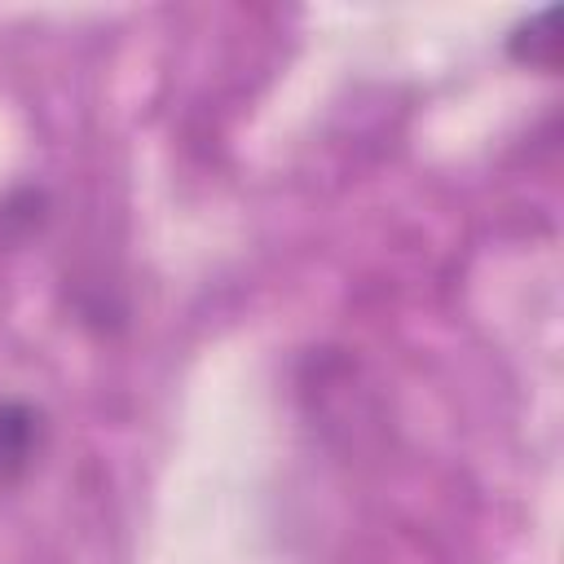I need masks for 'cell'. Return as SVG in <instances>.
<instances>
[{"instance_id": "1", "label": "cell", "mask_w": 564, "mask_h": 564, "mask_svg": "<svg viewBox=\"0 0 564 564\" xmlns=\"http://www.w3.org/2000/svg\"><path fill=\"white\" fill-rule=\"evenodd\" d=\"M35 445V414L22 405H0V476L26 467Z\"/></svg>"}]
</instances>
